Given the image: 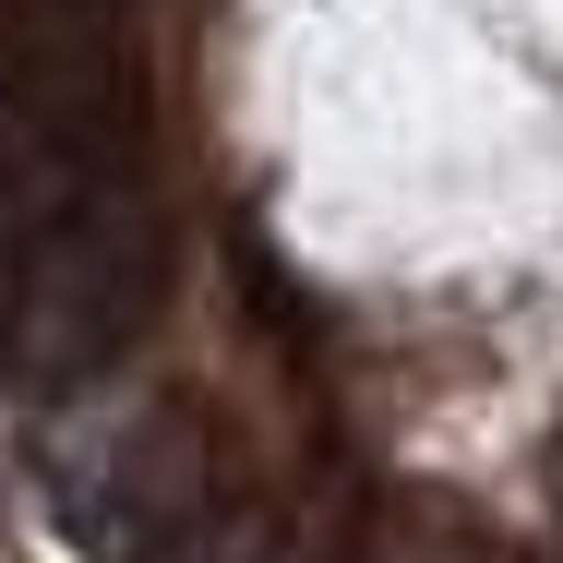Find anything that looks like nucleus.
Returning <instances> with one entry per match:
<instances>
[{
  "instance_id": "f257e3e1",
  "label": "nucleus",
  "mask_w": 563,
  "mask_h": 563,
  "mask_svg": "<svg viewBox=\"0 0 563 563\" xmlns=\"http://www.w3.org/2000/svg\"><path fill=\"white\" fill-rule=\"evenodd\" d=\"M168 240L144 109L109 36H12L0 60V360L36 396L97 384L156 324Z\"/></svg>"
}]
</instances>
